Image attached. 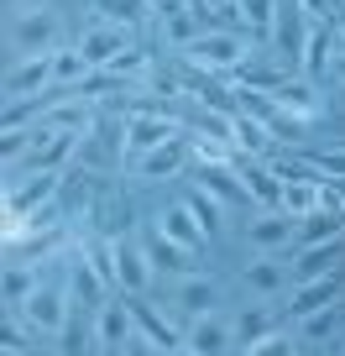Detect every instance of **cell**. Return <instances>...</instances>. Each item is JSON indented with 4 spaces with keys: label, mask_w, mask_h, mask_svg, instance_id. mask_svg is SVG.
I'll return each instance as SVG.
<instances>
[{
    "label": "cell",
    "mask_w": 345,
    "mask_h": 356,
    "mask_svg": "<svg viewBox=\"0 0 345 356\" xmlns=\"http://www.w3.org/2000/svg\"><path fill=\"white\" fill-rule=\"evenodd\" d=\"M6 225H22L32 220L37 210H47V204L58 200V173H47V168H32V173L22 178V168H6Z\"/></svg>",
    "instance_id": "cell-1"
},
{
    "label": "cell",
    "mask_w": 345,
    "mask_h": 356,
    "mask_svg": "<svg viewBox=\"0 0 345 356\" xmlns=\"http://www.w3.org/2000/svg\"><path fill=\"white\" fill-rule=\"evenodd\" d=\"M58 32H63V22H58V11H47V6L16 11L11 16V63L16 58H53L58 53Z\"/></svg>",
    "instance_id": "cell-2"
},
{
    "label": "cell",
    "mask_w": 345,
    "mask_h": 356,
    "mask_svg": "<svg viewBox=\"0 0 345 356\" xmlns=\"http://www.w3.org/2000/svg\"><path fill=\"white\" fill-rule=\"evenodd\" d=\"M189 58L199 74H235V68L251 63V37L246 32H204L189 42Z\"/></svg>",
    "instance_id": "cell-3"
},
{
    "label": "cell",
    "mask_w": 345,
    "mask_h": 356,
    "mask_svg": "<svg viewBox=\"0 0 345 356\" xmlns=\"http://www.w3.org/2000/svg\"><path fill=\"white\" fill-rule=\"evenodd\" d=\"M105 252H110V278L115 289L126 293V299H146V289H152V257H146V241H131V236H115V241H105Z\"/></svg>",
    "instance_id": "cell-4"
},
{
    "label": "cell",
    "mask_w": 345,
    "mask_h": 356,
    "mask_svg": "<svg viewBox=\"0 0 345 356\" xmlns=\"http://www.w3.org/2000/svg\"><path fill=\"white\" fill-rule=\"evenodd\" d=\"M53 58H16L11 68H6V111H16V105H42L53 100Z\"/></svg>",
    "instance_id": "cell-5"
},
{
    "label": "cell",
    "mask_w": 345,
    "mask_h": 356,
    "mask_svg": "<svg viewBox=\"0 0 345 356\" xmlns=\"http://www.w3.org/2000/svg\"><path fill=\"white\" fill-rule=\"evenodd\" d=\"M173 136H178V121H173V115H162V111H152V105H142V111L121 126V147H126V157H131V163H142L146 152L167 147Z\"/></svg>",
    "instance_id": "cell-6"
},
{
    "label": "cell",
    "mask_w": 345,
    "mask_h": 356,
    "mask_svg": "<svg viewBox=\"0 0 345 356\" xmlns=\"http://www.w3.org/2000/svg\"><path fill=\"white\" fill-rule=\"evenodd\" d=\"M136 309L121 299H105L100 309H94V346H100V356H126L136 346Z\"/></svg>",
    "instance_id": "cell-7"
},
{
    "label": "cell",
    "mask_w": 345,
    "mask_h": 356,
    "mask_svg": "<svg viewBox=\"0 0 345 356\" xmlns=\"http://www.w3.org/2000/svg\"><path fill=\"white\" fill-rule=\"evenodd\" d=\"M68 283H37V293L26 299V309H22V320H26V330H37V335H63L68 330Z\"/></svg>",
    "instance_id": "cell-8"
},
{
    "label": "cell",
    "mask_w": 345,
    "mask_h": 356,
    "mask_svg": "<svg viewBox=\"0 0 345 356\" xmlns=\"http://www.w3.org/2000/svg\"><path fill=\"white\" fill-rule=\"evenodd\" d=\"M74 47H78L84 58H90V68H100V74H105V68H110L121 53H131V26H115V22H90V26H84V37H78Z\"/></svg>",
    "instance_id": "cell-9"
},
{
    "label": "cell",
    "mask_w": 345,
    "mask_h": 356,
    "mask_svg": "<svg viewBox=\"0 0 345 356\" xmlns=\"http://www.w3.org/2000/svg\"><path fill=\"white\" fill-rule=\"evenodd\" d=\"M194 184H199L210 200H220V204L251 200V194H246V184H241V168L225 163V157H199V168H194Z\"/></svg>",
    "instance_id": "cell-10"
},
{
    "label": "cell",
    "mask_w": 345,
    "mask_h": 356,
    "mask_svg": "<svg viewBox=\"0 0 345 356\" xmlns=\"http://www.w3.org/2000/svg\"><path fill=\"white\" fill-rule=\"evenodd\" d=\"M324 204H335L330 184H324V178H314V173H303V168H293L288 184H283V210H288L293 220H309V215L324 210Z\"/></svg>",
    "instance_id": "cell-11"
},
{
    "label": "cell",
    "mask_w": 345,
    "mask_h": 356,
    "mask_svg": "<svg viewBox=\"0 0 345 356\" xmlns=\"http://www.w3.org/2000/svg\"><path fill=\"white\" fill-rule=\"evenodd\" d=\"M288 283H293V262H283L278 252H262L256 262L241 267V289L256 293V299H278Z\"/></svg>",
    "instance_id": "cell-12"
},
{
    "label": "cell",
    "mask_w": 345,
    "mask_h": 356,
    "mask_svg": "<svg viewBox=\"0 0 345 356\" xmlns=\"http://www.w3.org/2000/svg\"><path fill=\"white\" fill-rule=\"evenodd\" d=\"M340 289H345V273H324V278H303V283H293V293H288V314H293V320H303V314L335 309Z\"/></svg>",
    "instance_id": "cell-13"
},
{
    "label": "cell",
    "mask_w": 345,
    "mask_h": 356,
    "mask_svg": "<svg viewBox=\"0 0 345 356\" xmlns=\"http://www.w3.org/2000/svg\"><path fill=\"white\" fill-rule=\"evenodd\" d=\"M267 105H278L283 115H293V121H303V126H309L314 115L324 111L319 89H314L309 79H272V95H267Z\"/></svg>",
    "instance_id": "cell-14"
},
{
    "label": "cell",
    "mask_w": 345,
    "mask_h": 356,
    "mask_svg": "<svg viewBox=\"0 0 345 356\" xmlns=\"http://www.w3.org/2000/svg\"><path fill=\"white\" fill-rule=\"evenodd\" d=\"M246 241L256 246V252H283V246L298 241V220H293L288 210H262L246 220Z\"/></svg>",
    "instance_id": "cell-15"
},
{
    "label": "cell",
    "mask_w": 345,
    "mask_h": 356,
    "mask_svg": "<svg viewBox=\"0 0 345 356\" xmlns=\"http://www.w3.org/2000/svg\"><path fill=\"white\" fill-rule=\"evenodd\" d=\"M241 168V184H246V194H251L262 210H283V184H288V173L283 168H272V163H235Z\"/></svg>",
    "instance_id": "cell-16"
},
{
    "label": "cell",
    "mask_w": 345,
    "mask_h": 356,
    "mask_svg": "<svg viewBox=\"0 0 345 356\" xmlns=\"http://www.w3.org/2000/svg\"><path fill=\"white\" fill-rule=\"evenodd\" d=\"M278 142V131H272L267 121L256 111H235L230 115V152H246V157H267V147Z\"/></svg>",
    "instance_id": "cell-17"
},
{
    "label": "cell",
    "mask_w": 345,
    "mask_h": 356,
    "mask_svg": "<svg viewBox=\"0 0 345 356\" xmlns=\"http://www.w3.org/2000/svg\"><path fill=\"white\" fill-rule=\"evenodd\" d=\"M235 341L230 320H220V314H204V320H189V330H183V346H189L194 356H225Z\"/></svg>",
    "instance_id": "cell-18"
},
{
    "label": "cell",
    "mask_w": 345,
    "mask_h": 356,
    "mask_svg": "<svg viewBox=\"0 0 345 356\" xmlns=\"http://www.w3.org/2000/svg\"><path fill=\"white\" fill-rule=\"evenodd\" d=\"M173 304H178L189 320H204V314H214V304H220V283L204 278V273H189V278H178Z\"/></svg>",
    "instance_id": "cell-19"
},
{
    "label": "cell",
    "mask_w": 345,
    "mask_h": 356,
    "mask_svg": "<svg viewBox=\"0 0 345 356\" xmlns=\"http://www.w3.org/2000/svg\"><path fill=\"white\" fill-rule=\"evenodd\" d=\"M157 231H162L167 241H178V246H189L194 257L204 252V236H210V231H204L199 220H194V210H189V204H167V210L157 215Z\"/></svg>",
    "instance_id": "cell-20"
},
{
    "label": "cell",
    "mask_w": 345,
    "mask_h": 356,
    "mask_svg": "<svg viewBox=\"0 0 345 356\" xmlns=\"http://www.w3.org/2000/svg\"><path fill=\"white\" fill-rule=\"evenodd\" d=\"M340 257H345V236L340 241H319V246H298V257H293V283L340 273Z\"/></svg>",
    "instance_id": "cell-21"
},
{
    "label": "cell",
    "mask_w": 345,
    "mask_h": 356,
    "mask_svg": "<svg viewBox=\"0 0 345 356\" xmlns=\"http://www.w3.org/2000/svg\"><path fill=\"white\" fill-rule=\"evenodd\" d=\"M183 163H189V142L183 136H173L167 147H157V152H146L142 163H136V173L146 178V184H167V178H178Z\"/></svg>",
    "instance_id": "cell-22"
},
{
    "label": "cell",
    "mask_w": 345,
    "mask_h": 356,
    "mask_svg": "<svg viewBox=\"0 0 345 356\" xmlns=\"http://www.w3.org/2000/svg\"><path fill=\"white\" fill-rule=\"evenodd\" d=\"M194 37H204L199 6H194V0H183V6H167V11H162V42H167V47H178V53H189Z\"/></svg>",
    "instance_id": "cell-23"
},
{
    "label": "cell",
    "mask_w": 345,
    "mask_h": 356,
    "mask_svg": "<svg viewBox=\"0 0 345 356\" xmlns=\"http://www.w3.org/2000/svg\"><path fill=\"white\" fill-rule=\"evenodd\" d=\"M146 257H152V267H157V273H173V278H189L194 267H199V262H194V252H189V246L167 241L162 231H152V236H146Z\"/></svg>",
    "instance_id": "cell-24"
},
{
    "label": "cell",
    "mask_w": 345,
    "mask_h": 356,
    "mask_svg": "<svg viewBox=\"0 0 345 356\" xmlns=\"http://www.w3.org/2000/svg\"><path fill=\"white\" fill-rule=\"evenodd\" d=\"M330 47H335V32H330V26H324V22H314V26H309V32H303V53H298V74H303V79H314V74H324V68H330V63H335V53H330Z\"/></svg>",
    "instance_id": "cell-25"
},
{
    "label": "cell",
    "mask_w": 345,
    "mask_h": 356,
    "mask_svg": "<svg viewBox=\"0 0 345 356\" xmlns=\"http://www.w3.org/2000/svg\"><path fill=\"white\" fill-rule=\"evenodd\" d=\"M340 236H345V210H340V204H324V210H314L309 220H298V241L303 246L340 241Z\"/></svg>",
    "instance_id": "cell-26"
},
{
    "label": "cell",
    "mask_w": 345,
    "mask_h": 356,
    "mask_svg": "<svg viewBox=\"0 0 345 356\" xmlns=\"http://www.w3.org/2000/svg\"><path fill=\"white\" fill-rule=\"evenodd\" d=\"M131 309H136V330H142V341H152L157 351H178V346H183V335L173 330L157 309H146L142 299H131Z\"/></svg>",
    "instance_id": "cell-27"
},
{
    "label": "cell",
    "mask_w": 345,
    "mask_h": 356,
    "mask_svg": "<svg viewBox=\"0 0 345 356\" xmlns=\"http://www.w3.org/2000/svg\"><path fill=\"white\" fill-rule=\"evenodd\" d=\"M32 293H37L32 262H6V314H22Z\"/></svg>",
    "instance_id": "cell-28"
},
{
    "label": "cell",
    "mask_w": 345,
    "mask_h": 356,
    "mask_svg": "<svg viewBox=\"0 0 345 356\" xmlns=\"http://www.w3.org/2000/svg\"><path fill=\"white\" fill-rule=\"evenodd\" d=\"M278 0H230V11L225 16H235V26H251V32H272V22H278Z\"/></svg>",
    "instance_id": "cell-29"
},
{
    "label": "cell",
    "mask_w": 345,
    "mask_h": 356,
    "mask_svg": "<svg viewBox=\"0 0 345 356\" xmlns=\"http://www.w3.org/2000/svg\"><path fill=\"white\" fill-rule=\"evenodd\" d=\"M94 68H90V58L78 53V47H58L53 53V84L63 89V84H84Z\"/></svg>",
    "instance_id": "cell-30"
},
{
    "label": "cell",
    "mask_w": 345,
    "mask_h": 356,
    "mask_svg": "<svg viewBox=\"0 0 345 356\" xmlns=\"http://www.w3.org/2000/svg\"><path fill=\"white\" fill-rule=\"evenodd\" d=\"M90 11H94V22H115V26H136V22H142V11H146V0H94Z\"/></svg>",
    "instance_id": "cell-31"
},
{
    "label": "cell",
    "mask_w": 345,
    "mask_h": 356,
    "mask_svg": "<svg viewBox=\"0 0 345 356\" xmlns=\"http://www.w3.org/2000/svg\"><path fill=\"white\" fill-rule=\"evenodd\" d=\"M230 330H235V346H251V341H262V335L272 330V314L267 309H241Z\"/></svg>",
    "instance_id": "cell-32"
},
{
    "label": "cell",
    "mask_w": 345,
    "mask_h": 356,
    "mask_svg": "<svg viewBox=\"0 0 345 356\" xmlns=\"http://www.w3.org/2000/svg\"><path fill=\"white\" fill-rule=\"evenodd\" d=\"M246 356H298V335H288V330H267L262 341L246 346Z\"/></svg>",
    "instance_id": "cell-33"
},
{
    "label": "cell",
    "mask_w": 345,
    "mask_h": 356,
    "mask_svg": "<svg viewBox=\"0 0 345 356\" xmlns=\"http://www.w3.org/2000/svg\"><path fill=\"white\" fill-rule=\"evenodd\" d=\"M183 204L194 210V220H199L204 231H220V210H225V204H220V200H210V194H204L199 184H194V194H189Z\"/></svg>",
    "instance_id": "cell-34"
},
{
    "label": "cell",
    "mask_w": 345,
    "mask_h": 356,
    "mask_svg": "<svg viewBox=\"0 0 345 356\" xmlns=\"http://www.w3.org/2000/svg\"><path fill=\"white\" fill-rule=\"evenodd\" d=\"M335 325H340V309H319V314H303L298 320V335L303 341H330Z\"/></svg>",
    "instance_id": "cell-35"
},
{
    "label": "cell",
    "mask_w": 345,
    "mask_h": 356,
    "mask_svg": "<svg viewBox=\"0 0 345 356\" xmlns=\"http://www.w3.org/2000/svg\"><path fill=\"white\" fill-rule=\"evenodd\" d=\"M146 63H152V58L131 47V53H121L110 68H105V79H110V84H121V79H136V74H146Z\"/></svg>",
    "instance_id": "cell-36"
},
{
    "label": "cell",
    "mask_w": 345,
    "mask_h": 356,
    "mask_svg": "<svg viewBox=\"0 0 345 356\" xmlns=\"http://www.w3.org/2000/svg\"><path fill=\"white\" fill-rule=\"evenodd\" d=\"M298 11L309 16V22H330V16H340V11H335V0H298Z\"/></svg>",
    "instance_id": "cell-37"
},
{
    "label": "cell",
    "mask_w": 345,
    "mask_h": 356,
    "mask_svg": "<svg viewBox=\"0 0 345 356\" xmlns=\"http://www.w3.org/2000/svg\"><path fill=\"white\" fill-rule=\"evenodd\" d=\"M330 74H335V84L345 89V42H340V53H335V63H330Z\"/></svg>",
    "instance_id": "cell-38"
},
{
    "label": "cell",
    "mask_w": 345,
    "mask_h": 356,
    "mask_svg": "<svg viewBox=\"0 0 345 356\" xmlns=\"http://www.w3.org/2000/svg\"><path fill=\"white\" fill-rule=\"evenodd\" d=\"M335 26H340V42H345V11H340V16H335Z\"/></svg>",
    "instance_id": "cell-39"
},
{
    "label": "cell",
    "mask_w": 345,
    "mask_h": 356,
    "mask_svg": "<svg viewBox=\"0 0 345 356\" xmlns=\"http://www.w3.org/2000/svg\"><path fill=\"white\" fill-rule=\"evenodd\" d=\"M167 356H194V351H189V346H178V351H167Z\"/></svg>",
    "instance_id": "cell-40"
},
{
    "label": "cell",
    "mask_w": 345,
    "mask_h": 356,
    "mask_svg": "<svg viewBox=\"0 0 345 356\" xmlns=\"http://www.w3.org/2000/svg\"><path fill=\"white\" fill-rule=\"evenodd\" d=\"M6 6H11V11H22V0H6Z\"/></svg>",
    "instance_id": "cell-41"
}]
</instances>
